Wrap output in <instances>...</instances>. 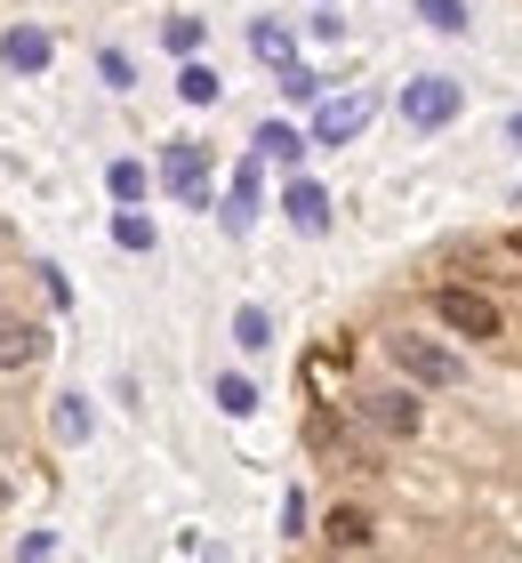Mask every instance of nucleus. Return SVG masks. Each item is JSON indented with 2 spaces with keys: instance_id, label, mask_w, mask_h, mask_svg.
I'll list each match as a JSON object with an SVG mask.
<instances>
[{
  "instance_id": "f257e3e1",
  "label": "nucleus",
  "mask_w": 522,
  "mask_h": 563,
  "mask_svg": "<svg viewBox=\"0 0 522 563\" xmlns=\"http://www.w3.org/2000/svg\"><path fill=\"white\" fill-rule=\"evenodd\" d=\"M458 106H466L458 81H434V73H418V81L402 89V121H410V130H451Z\"/></svg>"
},
{
  "instance_id": "f03ea898",
  "label": "nucleus",
  "mask_w": 522,
  "mask_h": 563,
  "mask_svg": "<svg viewBox=\"0 0 522 563\" xmlns=\"http://www.w3.org/2000/svg\"><path fill=\"white\" fill-rule=\"evenodd\" d=\"M395 371L418 378V387H458V378H466V363L451 346H434V339H395Z\"/></svg>"
},
{
  "instance_id": "7ed1b4c3",
  "label": "nucleus",
  "mask_w": 522,
  "mask_h": 563,
  "mask_svg": "<svg viewBox=\"0 0 522 563\" xmlns=\"http://www.w3.org/2000/svg\"><path fill=\"white\" fill-rule=\"evenodd\" d=\"M162 186L186 201V210H209V153H201L193 137H177V145L162 153Z\"/></svg>"
},
{
  "instance_id": "20e7f679",
  "label": "nucleus",
  "mask_w": 522,
  "mask_h": 563,
  "mask_svg": "<svg viewBox=\"0 0 522 563\" xmlns=\"http://www.w3.org/2000/svg\"><path fill=\"white\" fill-rule=\"evenodd\" d=\"M434 314L458 330V339H499V306L482 290H434Z\"/></svg>"
},
{
  "instance_id": "39448f33",
  "label": "nucleus",
  "mask_w": 522,
  "mask_h": 563,
  "mask_svg": "<svg viewBox=\"0 0 522 563\" xmlns=\"http://www.w3.org/2000/svg\"><path fill=\"white\" fill-rule=\"evenodd\" d=\"M362 121H370V97H330L313 113V145H346V137H362Z\"/></svg>"
},
{
  "instance_id": "423d86ee",
  "label": "nucleus",
  "mask_w": 522,
  "mask_h": 563,
  "mask_svg": "<svg viewBox=\"0 0 522 563\" xmlns=\"http://www.w3.org/2000/svg\"><path fill=\"white\" fill-rule=\"evenodd\" d=\"M48 354V330H33V322H9L0 314V371H33Z\"/></svg>"
},
{
  "instance_id": "0eeeda50",
  "label": "nucleus",
  "mask_w": 522,
  "mask_h": 563,
  "mask_svg": "<svg viewBox=\"0 0 522 563\" xmlns=\"http://www.w3.org/2000/svg\"><path fill=\"white\" fill-rule=\"evenodd\" d=\"M362 419H370L378 434H418V402L386 387V395H362Z\"/></svg>"
},
{
  "instance_id": "6e6552de",
  "label": "nucleus",
  "mask_w": 522,
  "mask_h": 563,
  "mask_svg": "<svg viewBox=\"0 0 522 563\" xmlns=\"http://www.w3.org/2000/svg\"><path fill=\"white\" fill-rule=\"evenodd\" d=\"M281 210H290V225H298V234H322V225H330V194H322V186H306V177H290Z\"/></svg>"
},
{
  "instance_id": "1a4fd4ad",
  "label": "nucleus",
  "mask_w": 522,
  "mask_h": 563,
  "mask_svg": "<svg viewBox=\"0 0 522 563\" xmlns=\"http://www.w3.org/2000/svg\"><path fill=\"white\" fill-rule=\"evenodd\" d=\"M322 540H330L337 555H354V548H370V516H362V507H337V516L322 523Z\"/></svg>"
},
{
  "instance_id": "9d476101",
  "label": "nucleus",
  "mask_w": 522,
  "mask_h": 563,
  "mask_svg": "<svg viewBox=\"0 0 522 563\" xmlns=\"http://www.w3.org/2000/svg\"><path fill=\"white\" fill-rule=\"evenodd\" d=\"M257 153L281 162V169H298V162H306V137L290 130V121H266V130H257Z\"/></svg>"
},
{
  "instance_id": "9b49d317",
  "label": "nucleus",
  "mask_w": 522,
  "mask_h": 563,
  "mask_svg": "<svg viewBox=\"0 0 522 563\" xmlns=\"http://www.w3.org/2000/svg\"><path fill=\"white\" fill-rule=\"evenodd\" d=\"M0 57H9L16 73H41L48 65V33H9V41H0Z\"/></svg>"
},
{
  "instance_id": "f8f14e48",
  "label": "nucleus",
  "mask_w": 522,
  "mask_h": 563,
  "mask_svg": "<svg viewBox=\"0 0 522 563\" xmlns=\"http://www.w3.org/2000/svg\"><path fill=\"white\" fill-rule=\"evenodd\" d=\"M249 48H257L266 65H290V57H298V48H290V33H281L274 16H257V24H249Z\"/></svg>"
},
{
  "instance_id": "ddd939ff",
  "label": "nucleus",
  "mask_w": 522,
  "mask_h": 563,
  "mask_svg": "<svg viewBox=\"0 0 522 563\" xmlns=\"http://www.w3.org/2000/svg\"><path fill=\"white\" fill-rule=\"evenodd\" d=\"M233 339H242L249 354H257V346H274V322H266V306H242V314H233Z\"/></svg>"
},
{
  "instance_id": "4468645a",
  "label": "nucleus",
  "mask_w": 522,
  "mask_h": 563,
  "mask_svg": "<svg viewBox=\"0 0 522 563\" xmlns=\"http://www.w3.org/2000/svg\"><path fill=\"white\" fill-rule=\"evenodd\" d=\"M418 16H426L434 33H466V0H418Z\"/></svg>"
},
{
  "instance_id": "2eb2a0df",
  "label": "nucleus",
  "mask_w": 522,
  "mask_h": 563,
  "mask_svg": "<svg viewBox=\"0 0 522 563\" xmlns=\"http://www.w3.org/2000/svg\"><path fill=\"white\" fill-rule=\"evenodd\" d=\"M177 89H186V106H218V73H209V65H186Z\"/></svg>"
},
{
  "instance_id": "dca6fc26",
  "label": "nucleus",
  "mask_w": 522,
  "mask_h": 563,
  "mask_svg": "<svg viewBox=\"0 0 522 563\" xmlns=\"http://www.w3.org/2000/svg\"><path fill=\"white\" fill-rule=\"evenodd\" d=\"M249 210H257V169H242V177H233V210H225V225H233V234L249 225Z\"/></svg>"
},
{
  "instance_id": "f3484780",
  "label": "nucleus",
  "mask_w": 522,
  "mask_h": 563,
  "mask_svg": "<svg viewBox=\"0 0 522 563\" xmlns=\"http://www.w3.org/2000/svg\"><path fill=\"white\" fill-rule=\"evenodd\" d=\"M218 402H225L233 419H249L257 411V387H249V378H218Z\"/></svg>"
},
{
  "instance_id": "a211bd4d",
  "label": "nucleus",
  "mask_w": 522,
  "mask_h": 563,
  "mask_svg": "<svg viewBox=\"0 0 522 563\" xmlns=\"http://www.w3.org/2000/svg\"><path fill=\"white\" fill-rule=\"evenodd\" d=\"M57 434H65V443H81V434H89V402H81V395L57 402Z\"/></svg>"
},
{
  "instance_id": "6ab92c4d",
  "label": "nucleus",
  "mask_w": 522,
  "mask_h": 563,
  "mask_svg": "<svg viewBox=\"0 0 522 563\" xmlns=\"http://www.w3.org/2000/svg\"><path fill=\"white\" fill-rule=\"evenodd\" d=\"M113 242H121V250H153V225L129 210V218H113Z\"/></svg>"
},
{
  "instance_id": "aec40b11",
  "label": "nucleus",
  "mask_w": 522,
  "mask_h": 563,
  "mask_svg": "<svg viewBox=\"0 0 522 563\" xmlns=\"http://www.w3.org/2000/svg\"><path fill=\"white\" fill-rule=\"evenodd\" d=\"M281 97H322V81H313V73L290 57V65H281Z\"/></svg>"
},
{
  "instance_id": "412c9836",
  "label": "nucleus",
  "mask_w": 522,
  "mask_h": 563,
  "mask_svg": "<svg viewBox=\"0 0 522 563\" xmlns=\"http://www.w3.org/2000/svg\"><path fill=\"white\" fill-rule=\"evenodd\" d=\"M113 194L137 201V194H145V169H137V162H113Z\"/></svg>"
},
{
  "instance_id": "4be33fe9",
  "label": "nucleus",
  "mask_w": 522,
  "mask_h": 563,
  "mask_svg": "<svg viewBox=\"0 0 522 563\" xmlns=\"http://www.w3.org/2000/svg\"><path fill=\"white\" fill-rule=\"evenodd\" d=\"M169 48H177V57H193V48H201V24L177 16V24H169Z\"/></svg>"
},
{
  "instance_id": "5701e85b",
  "label": "nucleus",
  "mask_w": 522,
  "mask_h": 563,
  "mask_svg": "<svg viewBox=\"0 0 522 563\" xmlns=\"http://www.w3.org/2000/svg\"><path fill=\"white\" fill-rule=\"evenodd\" d=\"M0 507H9V475H0Z\"/></svg>"
}]
</instances>
